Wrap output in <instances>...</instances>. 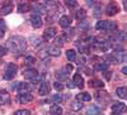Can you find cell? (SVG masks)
<instances>
[{
    "label": "cell",
    "instance_id": "3957f363",
    "mask_svg": "<svg viewBox=\"0 0 127 115\" xmlns=\"http://www.w3.org/2000/svg\"><path fill=\"white\" fill-rule=\"evenodd\" d=\"M120 12V8L117 5V3H111L107 5V9H105V13H107V15L112 17V15H116Z\"/></svg>",
    "mask_w": 127,
    "mask_h": 115
},
{
    "label": "cell",
    "instance_id": "44dd1931",
    "mask_svg": "<svg viewBox=\"0 0 127 115\" xmlns=\"http://www.w3.org/2000/svg\"><path fill=\"white\" fill-rule=\"evenodd\" d=\"M66 57H67L69 61H74V59L76 58V52L74 51V49H67L66 51Z\"/></svg>",
    "mask_w": 127,
    "mask_h": 115
},
{
    "label": "cell",
    "instance_id": "5bb4252c",
    "mask_svg": "<svg viewBox=\"0 0 127 115\" xmlns=\"http://www.w3.org/2000/svg\"><path fill=\"white\" fill-rule=\"evenodd\" d=\"M62 114V109L59 106V105H52L51 109H50V115H61Z\"/></svg>",
    "mask_w": 127,
    "mask_h": 115
},
{
    "label": "cell",
    "instance_id": "4fadbf2b",
    "mask_svg": "<svg viewBox=\"0 0 127 115\" xmlns=\"http://www.w3.org/2000/svg\"><path fill=\"white\" fill-rule=\"evenodd\" d=\"M108 68V63L107 62H97L94 65V70L95 71H105Z\"/></svg>",
    "mask_w": 127,
    "mask_h": 115
},
{
    "label": "cell",
    "instance_id": "30bf717a",
    "mask_svg": "<svg viewBox=\"0 0 127 115\" xmlns=\"http://www.w3.org/2000/svg\"><path fill=\"white\" fill-rule=\"evenodd\" d=\"M50 92V86H48V83L47 82H43L42 85L39 86V89H38V94L41 96H45V95H47V94Z\"/></svg>",
    "mask_w": 127,
    "mask_h": 115
},
{
    "label": "cell",
    "instance_id": "b9f144b4",
    "mask_svg": "<svg viewBox=\"0 0 127 115\" xmlns=\"http://www.w3.org/2000/svg\"><path fill=\"white\" fill-rule=\"evenodd\" d=\"M85 74L87 75H92V72H90V70H85Z\"/></svg>",
    "mask_w": 127,
    "mask_h": 115
},
{
    "label": "cell",
    "instance_id": "8fae6325",
    "mask_svg": "<svg viewBox=\"0 0 127 115\" xmlns=\"http://www.w3.org/2000/svg\"><path fill=\"white\" fill-rule=\"evenodd\" d=\"M72 81H74V85H75V86H78V87H80V89L84 87V80H83V77H81L79 74L74 75Z\"/></svg>",
    "mask_w": 127,
    "mask_h": 115
},
{
    "label": "cell",
    "instance_id": "d6a6232c",
    "mask_svg": "<svg viewBox=\"0 0 127 115\" xmlns=\"http://www.w3.org/2000/svg\"><path fill=\"white\" fill-rule=\"evenodd\" d=\"M65 39H66V36H60V37H57L56 38V42H57V44L59 46H61L64 42H65Z\"/></svg>",
    "mask_w": 127,
    "mask_h": 115
},
{
    "label": "cell",
    "instance_id": "d590c367",
    "mask_svg": "<svg viewBox=\"0 0 127 115\" xmlns=\"http://www.w3.org/2000/svg\"><path fill=\"white\" fill-rule=\"evenodd\" d=\"M14 115H29V111L28 110H18V111H15Z\"/></svg>",
    "mask_w": 127,
    "mask_h": 115
},
{
    "label": "cell",
    "instance_id": "4316f807",
    "mask_svg": "<svg viewBox=\"0 0 127 115\" xmlns=\"http://www.w3.org/2000/svg\"><path fill=\"white\" fill-rule=\"evenodd\" d=\"M114 38L117 39V40H126L127 39V33H125V32H117Z\"/></svg>",
    "mask_w": 127,
    "mask_h": 115
},
{
    "label": "cell",
    "instance_id": "7c38bea8",
    "mask_svg": "<svg viewBox=\"0 0 127 115\" xmlns=\"http://www.w3.org/2000/svg\"><path fill=\"white\" fill-rule=\"evenodd\" d=\"M59 23H60V25H61L62 28H67V27H70V24H71V19H70L69 17H66V15H64V17L60 18Z\"/></svg>",
    "mask_w": 127,
    "mask_h": 115
},
{
    "label": "cell",
    "instance_id": "836d02e7",
    "mask_svg": "<svg viewBox=\"0 0 127 115\" xmlns=\"http://www.w3.org/2000/svg\"><path fill=\"white\" fill-rule=\"evenodd\" d=\"M62 99H64V97L60 95V94H56V95H54V97H52V100H54L55 102H61Z\"/></svg>",
    "mask_w": 127,
    "mask_h": 115
},
{
    "label": "cell",
    "instance_id": "2e32d148",
    "mask_svg": "<svg viewBox=\"0 0 127 115\" xmlns=\"http://www.w3.org/2000/svg\"><path fill=\"white\" fill-rule=\"evenodd\" d=\"M89 85L94 89H102V87H104V82H102L100 80H92L89 82Z\"/></svg>",
    "mask_w": 127,
    "mask_h": 115
},
{
    "label": "cell",
    "instance_id": "5b68a950",
    "mask_svg": "<svg viewBox=\"0 0 127 115\" xmlns=\"http://www.w3.org/2000/svg\"><path fill=\"white\" fill-rule=\"evenodd\" d=\"M31 24L34 28H41L42 27V18L38 14H33L31 17Z\"/></svg>",
    "mask_w": 127,
    "mask_h": 115
},
{
    "label": "cell",
    "instance_id": "9a60e30c",
    "mask_svg": "<svg viewBox=\"0 0 127 115\" xmlns=\"http://www.w3.org/2000/svg\"><path fill=\"white\" fill-rule=\"evenodd\" d=\"M90 95L87 92H80L79 95H76V100L78 101H90Z\"/></svg>",
    "mask_w": 127,
    "mask_h": 115
},
{
    "label": "cell",
    "instance_id": "e0dca14e",
    "mask_svg": "<svg viewBox=\"0 0 127 115\" xmlns=\"http://www.w3.org/2000/svg\"><path fill=\"white\" fill-rule=\"evenodd\" d=\"M107 24L108 22H105V20H99L95 24V28H97V30H107Z\"/></svg>",
    "mask_w": 127,
    "mask_h": 115
},
{
    "label": "cell",
    "instance_id": "8992f818",
    "mask_svg": "<svg viewBox=\"0 0 127 115\" xmlns=\"http://www.w3.org/2000/svg\"><path fill=\"white\" fill-rule=\"evenodd\" d=\"M112 110L114 113H117V114H122L127 110V106L125 105L123 102H117V104H113L112 105Z\"/></svg>",
    "mask_w": 127,
    "mask_h": 115
},
{
    "label": "cell",
    "instance_id": "ac0fdd59",
    "mask_svg": "<svg viewBox=\"0 0 127 115\" xmlns=\"http://www.w3.org/2000/svg\"><path fill=\"white\" fill-rule=\"evenodd\" d=\"M116 92L121 99H127V87H118Z\"/></svg>",
    "mask_w": 127,
    "mask_h": 115
},
{
    "label": "cell",
    "instance_id": "7402d4cb",
    "mask_svg": "<svg viewBox=\"0 0 127 115\" xmlns=\"http://www.w3.org/2000/svg\"><path fill=\"white\" fill-rule=\"evenodd\" d=\"M99 113H100V109H99L98 106H90V108H88V109H87V114H89V115L99 114Z\"/></svg>",
    "mask_w": 127,
    "mask_h": 115
},
{
    "label": "cell",
    "instance_id": "7a4b0ae2",
    "mask_svg": "<svg viewBox=\"0 0 127 115\" xmlns=\"http://www.w3.org/2000/svg\"><path fill=\"white\" fill-rule=\"evenodd\" d=\"M17 74V66L14 63H8L5 67V74H4V78L5 80H12Z\"/></svg>",
    "mask_w": 127,
    "mask_h": 115
},
{
    "label": "cell",
    "instance_id": "f1b7e54d",
    "mask_svg": "<svg viewBox=\"0 0 127 115\" xmlns=\"http://www.w3.org/2000/svg\"><path fill=\"white\" fill-rule=\"evenodd\" d=\"M5 29H6V27H5V22H4V20H0V38L4 36Z\"/></svg>",
    "mask_w": 127,
    "mask_h": 115
},
{
    "label": "cell",
    "instance_id": "6da1fadb",
    "mask_svg": "<svg viewBox=\"0 0 127 115\" xmlns=\"http://www.w3.org/2000/svg\"><path fill=\"white\" fill-rule=\"evenodd\" d=\"M6 47L9 51L14 52V53H19V52H23L27 47V42L23 37L20 36H15V37H12L9 38L8 42H6Z\"/></svg>",
    "mask_w": 127,
    "mask_h": 115
},
{
    "label": "cell",
    "instance_id": "d4e9b609",
    "mask_svg": "<svg viewBox=\"0 0 127 115\" xmlns=\"http://www.w3.org/2000/svg\"><path fill=\"white\" fill-rule=\"evenodd\" d=\"M81 108H83V102L81 101H75V102L71 104V110H74V111H78Z\"/></svg>",
    "mask_w": 127,
    "mask_h": 115
},
{
    "label": "cell",
    "instance_id": "cb8c5ba5",
    "mask_svg": "<svg viewBox=\"0 0 127 115\" xmlns=\"http://www.w3.org/2000/svg\"><path fill=\"white\" fill-rule=\"evenodd\" d=\"M47 52L51 56H60V48H56V47H50Z\"/></svg>",
    "mask_w": 127,
    "mask_h": 115
},
{
    "label": "cell",
    "instance_id": "ab89813d",
    "mask_svg": "<svg viewBox=\"0 0 127 115\" xmlns=\"http://www.w3.org/2000/svg\"><path fill=\"white\" fill-rule=\"evenodd\" d=\"M33 44H34V46H38V44H39V39H36V40L33 42Z\"/></svg>",
    "mask_w": 127,
    "mask_h": 115
},
{
    "label": "cell",
    "instance_id": "74e56055",
    "mask_svg": "<svg viewBox=\"0 0 127 115\" xmlns=\"http://www.w3.org/2000/svg\"><path fill=\"white\" fill-rule=\"evenodd\" d=\"M104 77L107 78V80H109L111 78V74H109V72H108V74H104Z\"/></svg>",
    "mask_w": 127,
    "mask_h": 115
},
{
    "label": "cell",
    "instance_id": "f35d334b",
    "mask_svg": "<svg viewBox=\"0 0 127 115\" xmlns=\"http://www.w3.org/2000/svg\"><path fill=\"white\" fill-rule=\"evenodd\" d=\"M122 72H123L125 75H127V66H125V67L122 68Z\"/></svg>",
    "mask_w": 127,
    "mask_h": 115
},
{
    "label": "cell",
    "instance_id": "484cf974",
    "mask_svg": "<svg viewBox=\"0 0 127 115\" xmlns=\"http://www.w3.org/2000/svg\"><path fill=\"white\" fill-rule=\"evenodd\" d=\"M29 9H31V5L29 4H20L18 6V12L19 13H26V12H28Z\"/></svg>",
    "mask_w": 127,
    "mask_h": 115
},
{
    "label": "cell",
    "instance_id": "60d3db41",
    "mask_svg": "<svg viewBox=\"0 0 127 115\" xmlns=\"http://www.w3.org/2000/svg\"><path fill=\"white\" fill-rule=\"evenodd\" d=\"M123 6H125V9L127 10V0H126V1H123Z\"/></svg>",
    "mask_w": 127,
    "mask_h": 115
},
{
    "label": "cell",
    "instance_id": "ba28073f",
    "mask_svg": "<svg viewBox=\"0 0 127 115\" xmlns=\"http://www.w3.org/2000/svg\"><path fill=\"white\" fill-rule=\"evenodd\" d=\"M10 102V95L8 92L0 91V105H5V104Z\"/></svg>",
    "mask_w": 127,
    "mask_h": 115
},
{
    "label": "cell",
    "instance_id": "e575fe53",
    "mask_svg": "<svg viewBox=\"0 0 127 115\" xmlns=\"http://www.w3.org/2000/svg\"><path fill=\"white\" fill-rule=\"evenodd\" d=\"M54 87H55L57 91H62V90H64V85H62V83H60V82H55V83H54Z\"/></svg>",
    "mask_w": 127,
    "mask_h": 115
},
{
    "label": "cell",
    "instance_id": "83f0119b",
    "mask_svg": "<svg viewBox=\"0 0 127 115\" xmlns=\"http://www.w3.org/2000/svg\"><path fill=\"white\" fill-rule=\"evenodd\" d=\"M78 47H79V51L81 52V53H84V55H85V53L88 55V53H89V47H88L87 44L83 46L81 43H78Z\"/></svg>",
    "mask_w": 127,
    "mask_h": 115
},
{
    "label": "cell",
    "instance_id": "277c9868",
    "mask_svg": "<svg viewBox=\"0 0 127 115\" xmlns=\"http://www.w3.org/2000/svg\"><path fill=\"white\" fill-rule=\"evenodd\" d=\"M23 76H24V78H27V80H34V78L38 76V72H37V70H34V68H28V70H26V71L23 72Z\"/></svg>",
    "mask_w": 127,
    "mask_h": 115
},
{
    "label": "cell",
    "instance_id": "9c48e42d",
    "mask_svg": "<svg viewBox=\"0 0 127 115\" xmlns=\"http://www.w3.org/2000/svg\"><path fill=\"white\" fill-rule=\"evenodd\" d=\"M32 100H33V96H32L29 92H24V94H20V95H19V101L22 102V104L29 102Z\"/></svg>",
    "mask_w": 127,
    "mask_h": 115
},
{
    "label": "cell",
    "instance_id": "4dcf8cb0",
    "mask_svg": "<svg viewBox=\"0 0 127 115\" xmlns=\"http://www.w3.org/2000/svg\"><path fill=\"white\" fill-rule=\"evenodd\" d=\"M65 5H66V6H70V8H74V6L78 5V1H76V0H66Z\"/></svg>",
    "mask_w": 127,
    "mask_h": 115
},
{
    "label": "cell",
    "instance_id": "d6986e66",
    "mask_svg": "<svg viewBox=\"0 0 127 115\" xmlns=\"http://www.w3.org/2000/svg\"><path fill=\"white\" fill-rule=\"evenodd\" d=\"M12 10H13V4L12 3H8L6 5H4L1 9H0V12H1L3 14H9Z\"/></svg>",
    "mask_w": 127,
    "mask_h": 115
},
{
    "label": "cell",
    "instance_id": "1f68e13d",
    "mask_svg": "<svg viewBox=\"0 0 127 115\" xmlns=\"http://www.w3.org/2000/svg\"><path fill=\"white\" fill-rule=\"evenodd\" d=\"M24 62H26V63L27 65H32V63H34V62H36V58L34 57H26V59H24Z\"/></svg>",
    "mask_w": 127,
    "mask_h": 115
},
{
    "label": "cell",
    "instance_id": "603a6c76",
    "mask_svg": "<svg viewBox=\"0 0 127 115\" xmlns=\"http://www.w3.org/2000/svg\"><path fill=\"white\" fill-rule=\"evenodd\" d=\"M75 17H76V19H80V20H83L84 18L87 17V12L84 9H79L78 12H76V14H75Z\"/></svg>",
    "mask_w": 127,
    "mask_h": 115
},
{
    "label": "cell",
    "instance_id": "f546056e",
    "mask_svg": "<svg viewBox=\"0 0 127 115\" xmlns=\"http://www.w3.org/2000/svg\"><path fill=\"white\" fill-rule=\"evenodd\" d=\"M117 29V23L116 22H108V24H107V30H116Z\"/></svg>",
    "mask_w": 127,
    "mask_h": 115
},
{
    "label": "cell",
    "instance_id": "52a82bcc",
    "mask_svg": "<svg viewBox=\"0 0 127 115\" xmlns=\"http://www.w3.org/2000/svg\"><path fill=\"white\" fill-rule=\"evenodd\" d=\"M56 34H57L56 28H48L46 32H45V34H43V38H45L46 40H51L52 38L56 37Z\"/></svg>",
    "mask_w": 127,
    "mask_h": 115
},
{
    "label": "cell",
    "instance_id": "8d00e7d4",
    "mask_svg": "<svg viewBox=\"0 0 127 115\" xmlns=\"http://www.w3.org/2000/svg\"><path fill=\"white\" fill-rule=\"evenodd\" d=\"M5 52H6V51H5V48H4L3 46H0V57L4 56V55H5Z\"/></svg>",
    "mask_w": 127,
    "mask_h": 115
},
{
    "label": "cell",
    "instance_id": "ffe728a7",
    "mask_svg": "<svg viewBox=\"0 0 127 115\" xmlns=\"http://www.w3.org/2000/svg\"><path fill=\"white\" fill-rule=\"evenodd\" d=\"M28 87H29V86L27 85L26 82H19L18 85H17V89L20 91V94H24V92L28 90Z\"/></svg>",
    "mask_w": 127,
    "mask_h": 115
}]
</instances>
